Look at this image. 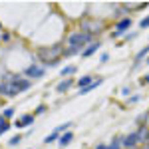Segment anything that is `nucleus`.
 Masks as SVG:
<instances>
[{
    "label": "nucleus",
    "mask_w": 149,
    "mask_h": 149,
    "mask_svg": "<svg viewBox=\"0 0 149 149\" xmlns=\"http://www.w3.org/2000/svg\"><path fill=\"white\" fill-rule=\"evenodd\" d=\"M16 95H20V92H18V88H16L14 81H0V97L12 100Z\"/></svg>",
    "instance_id": "423d86ee"
},
{
    "label": "nucleus",
    "mask_w": 149,
    "mask_h": 149,
    "mask_svg": "<svg viewBox=\"0 0 149 149\" xmlns=\"http://www.w3.org/2000/svg\"><path fill=\"white\" fill-rule=\"evenodd\" d=\"M149 56V46H145L143 50H139L137 54H135V60H133V70H137L141 64H143V60H147Z\"/></svg>",
    "instance_id": "ddd939ff"
},
{
    "label": "nucleus",
    "mask_w": 149,
    "mask_h": 149,
    "mask_svg": "<svg viewBox=\"0 0 149 149\" xmlns=\"http://www.w3.org/2000/svg\"><path fill=\"white\" fill-rule=\"evenodd\" d=\"M139 149H149V143H143V145H139Z\"/></svg>",
    "instance_id": "473e14b6"
},
{
    "label": "nucleus",
    "mask_w": 149,
    "mask_h": 149,
    "mask_svg": "<svg viewBox=\"0 0 149 149\" xmlns=\"http://www.w3.org/2000/svg\"><path fill=\"white\" fill-rule=\"evenodd\" d=\"M103 80H105V78H97V80H93L92 84H90V86H86V88L78 90V95H88V93H90V92H93L95 88H100V86L103 84Z\"/></svg>",
    "instance_id": "f8f14e48"
},
{
    "label": "nucleus",
    "mask_w": 149,
    "mask_h": 149,
    "mask_svg": "<svg viewBox=\"0 0 149 149\" xmlns=\"http://www.w3.org/2000/svg\"><path fill=\"white\" fill-rule=\"evenodd\" d=\"M109 62V54H102V58H100V64H107Z\"/></svg>",
    "instance_id": "cd10ccee"
},
{
    "label": "nucleus",
    "mask_w": 149,
    "mask_h": 149,
    "mask_svg": "<svg viewBox=\"0 0 149 149\" xmlns=\"http://www.w3.org/2000/svg\"><path fill=\"white\" fill-rule=\"evenodd\" d=\"M62 54H64V44H48V46L38 48L40 66H44V68H56V66H60Z\"/></svg>",
    "instance_id": "f03ea898"
},
{
    "label": "nucleus",
    "mask_w": 149,
    "mask_h": 149,
    "mask_svg": "<svg viewBox=\"0 0 149 149\" xmlns=\"http://www.w3.org/2000/svg\"><path fill=\"white\" fill-rule=\"evenodd\" d=\"M46 111H48V105H46V103H40V105L36 107V111H34V117H36V115H44Z\"/></svg>",
    "instance_id": "412c9836"
},
{
    "label": "nucleus",
    "mask_w": 149,
    "mask_h": 149,
    "mask_svg": "<svg viewBox=\"0 0 149 149\" xmlns=\"http://www.w3.org/2000/svg\"><path fill=\"white\" fill-rule=\"evenodd\" d=\"M131 26H133L131 16H125V18L117 20V22H115V30L111 32V38H121V36H125L127 32L131 30Z\"/></svg>",
    "instance_id": "20e7f679"
},
{
    "label": "nucleus",
    "mask_w": 149,
    "mask_h": 149,
    "mask_svg": "<svg viewBox=\"0 0 149 149\" xmlns=\"http://www.w3.org/2000/svg\"><path fill=\"white\" fill-rule=\"evenodd\" d=\"M58 139H60V133H58V131H52L50 135H46L44 143H46V145H50V143H54V141H58Z\"/></svg>",
    "instance_id": "6ab92c4d"
},
{
    "label": "nucleus",
    "mask_w": 149,
    "mask_h": 149,
    "mask_svg": "<svg viewBox=\"0 0 149 149\" xmlns=\"http://www.w3.org/2000/svg\"><path fill=\"white\" fill-rule=\"evenodd\" d=\"M22 76H24V78H28V80H40V78L46 76V68L40 66L38 62H32L30 66H26V70L22 72Z\"/></svg>",
    "instance_id": "7ed1b4c3"
},
{
    "label": "nucleus",
    "mask_w": 149,
    "mask_h": 149,
    "mask_svg": "<svg viewBox=\"0 0 149 149\" xmlns=\"http://www.w3.org/2000/svg\"><path fill=\"white\" fill-rule=\"evenodd\" d=\"M139 28H143V30L149 28V14L145 16V18H141V20H139Z\"/></svg>",
    "instance_id": "b1692460"
},
{
    "label": "nucleus",
    "mask_w": 149,
    "mask_h": 149,
    "mask_svg": "<svg viewBox=\"0 0 149 149\" xmlns=\"http://www.w3.org/2000/svg\"><path fill=\"white\" fill-rule=\"evenodd\" d=\"M90 42H93V36L92 34H86V32H81V30L72 32V34L66 38L62 58H70V56H76V54H81V50L88 46Z\"/></svg>",
    "instance_id": "f257e3e1"
},
{
    "label": "nucleus",
    "mask_w": 149,
    "mask_h": 149,
    "mask_svg": "<svg viewBox=\"0 0 149 149\" xmlns=\"http://www.w3.org/2000/svg\"><path fill=\"white\" fill-rule=\"evenodd\" d=\"M4 123H6V119H4V117H2V113H0V125H4Z\"/></svg>",
    "instance_id": "72a5a7b5"
},
{
    "label": "nucleus",
    "mask_w": 149,
    "mask_h": 149,
    "mask_svg": "<svg viewBox=\"0 0 149 149\" xmlns=\"http://www.w3.org/2000/svg\"><path fill=\"white\" fill-rule=\"evenodd\" d=\"M80 30L81 32H86V34H92V36H95V34H100L103 30V22L102 20H81L80 22Z\"/></svg>",
    "instance_id": "39448f33"
},
{
    "label": "nucleus",
    "mask_w": 149,
    "mask_h": 149,
    "mask_svg": "<svg viewBox=\"0 0 149 149\" xmlns=\"http://www.w3.org/2000/svg\"><path fill=\"white\" fill-rule=\"evenodd\" d=\"M139 100H141V93H131V95L127 97V103L131 105V103H137Z\"/></svg>",
    "instance_id": "4be33fe9"
},
{
    "label": "nucleus",
    "mask_w": 149,
    "mask_h": 149,
    "mask_svg": "<svg viewBox=\"0 0 149 149\" xmlns=\"http://www.w3.org/2000/svg\"><path fill=\"white\" fill-rule=\"evenodd\" d=\"M93 149H107V145H105V143H97Z\"/></svg>",
    "instance_id": "2f4dec72"
},
{
    "label": "nucleus",
    "mask_w": 149,
    "mask_h": 149,
    "mask_svg": "<svg viewBox=\"0 0 149 149\" xmlns=\"http://www.w3.org/2000/svg\"><path fill=\"white\" fill-rule=\"evenodd\" d=\"M76 72H78V68L74 64H70V66H64V68L60 70V76L62 78H72V74H76Z\"/></svg>",
    "instance_id": "dca6fc26"
},
{
    "label": "nucleus",
    "mask_w": 149,
    "mask_h": 149,
    "mask_svg": "<svg viewBox=\"0 0 149 149\" xmlns=\"http://www.w3.org/2000/svg\"><path fill=\"white\" fill-rule=\"evenodd\" d=\"M10 127H12V123H8V121H6L4 125H0V135H4V133H6V131H8Z\"/></svg>",
    "instance_id": "393cba45"
},
{
    "label": "nucleus",
    "mask_w": 149,
    "mask_h": 149,
    "mask_svg": "<svg viewBox=\"0 0 149 149\" xmlns=\"http://www.w3.org/2000/svg\"><path fill=\"white\" fill-rule=\"evenodd\" d=\"M147 143H149V137H147Z\"/></svg>",
    "instance_id": "c9c22d12"
},
{
    "label": "nucleus",
    "mask_w": 149,
    "mask_h": 149,
    "mask_svg": "<svg viewBox=\"0 0 149 149\" xmlns=\"http://www.w3.org/2000/svg\"><path fill=\"white\" fill-rule=\"evenodd\" d=\"M137 38V32H127L125 34V42H131V40H135Z\"/></svg>",
    "instance_id": "a878e982"
},
{
    "label": "nucleus",
    "mask_w": 149,
    "mask_h": 149,
    "mask_svg": "<svg viewBox=\"0 0 149 149\" xmlns=\"http://www.w3.org/2000/svg\"><path fill=\"white\" fill-rule=\"evenodd\" d=\"M145 64H149V56H147V60H145Z\"/></svg>",
    "instance_id": "f704fd0d"
},
{
    "label": "nucleus",
    "mask_w": 149,
    "mask_h": 149,
    "mask_svg": "<svg viewBox=\"0 0 149 149\" xmlns=\"http://www.w3.org/2000/svg\"><path fill=\"white\" fill-rule=\"evenodd\" d=\"M72 125H74L72 121H66V123H62V125H58L56 129H54V131H58V133L62 135V133H66V131H70V127H72Z\"/></svg>",
    "instance_id": "a211bd4d"
},
{
    "label": "nucleus",
    "mask_w": 149,
    "mask_h": 149,
    "mask_svg": "<svg viewBox=\"0 0 149 149\" xmlns=\"http://www.w3.org/2000/svg\"><path fill=\"white\" fill-rule=\"evenodd\" d=\"M72 139H74V133L72 131H66V133H62L60 135V139H58V145L64 149V147H68L70 143H72Z\"/></svg>",
    "instance_id": "4468645a"
},
{
    "label": "nucleus",
    "mask_w": 149,
    "mask_h": 149,
    "mask_svg": "<svg viewBox=\"0 0 149 149\" xmlns=\"http://www.w3.org/2000/svg\"><path fill=\"white\" fill-rule=\"evenodd\" d=\"M100 48H102V42H100V40H93V42H90L88 46L81 50L80 58H90V56H93V54H95V52H97Z\"/></svg>",
    "instance_id": "6e6552de"
},
{
    "label": "nucleus",
    "mask_w": 149,
    "mask_h": 149,
    "mask_svg": "<svg viewBox=\"0 0 149 149\" xmlns=\"http://www.w3.org/2000/svg\"><path fill=\"white\" fill-rule=\"evenodd\" d=\"M135 149H139V147H135Z\"/></svg>",
    "instance_id": "e433bc0d"
},
{
    "label": "nucleus",
    "mask_w": 149,
    "mask_h": 149,
    "mask_svg": "<svg viewBox=\"0 0 149 149\" xmlns=\"http://www.w3.org/2000/svg\"><path fill=\"white\" fill-rule=\"evenodd\" d=\"M0 42H10V34L8 32H2L0 34Z\"/></svg>",
    "instance_id": "bb28decb"
},
{
    "label": "nucleus",
    "mask_w": 149,
    "mask_h": 149,
    "mask_svg": "<svg viewBox=\"0 0 149 149\" xmlns=\"http://www.w3.org/2000/svg\"><path fill=\"white\" fill-rule=\"evenodd\" d=\"M137 145V137H135V131L127 133V135H121V149H135Z\"/></svg>",
    "instance_id": "0eeeda50"
},
{
    "label": "nucleus",
    "mask_w": 149,
    "mask_h": 149,
    "mask_svg": "<svg viewBox=\"0 0 149 149\" xmlns=\"http://www.w3.org/2000/svg\"><path fill=\"white\" fill-rule=\"evenodd\" d=\"M74 86H76V80H74V78H62V81L56 86V93H66V92H70Z\"/></svg>",
    "instance_id": "1a4fd4ad"
},
{
    "label": "nucleus",
    "mask_w": 149,
    "mask_h": 149,
    "mask_svg": "<svg viewBox=\"0 0 149 149\" xmlns=\"http://www.w3.org/2000/svg\"><path fill=\"white\" fill-rule=\"evenodd\" d=\"M34 113H24L22 117H18V119H16V121H14V123H12V125L14 127H18V129H22V127H28V125H32V123H34Z\"/></svg>",
    "instance_id": "9d476101"
},
{
    "label": "nucleus",
    "mask_w": 149,
    "mask_h": 149,
    "mask_svg": "<svg viewBox=\"0 0 149 149\" xmlns=\"http://www.w3.org/2000/svg\"><path fill=\"white\" fill-rule=\"evenodd\" d=\"M119 93H121L123 97H129V95H131V88H129V86H123V88L119 90Z\"/></svg>",
    "instance_id": "5701e85b"
},
{
    "label": "nucleus",
    "mask_w": 149,
    "mask_h": 149,
    "mask_svg": "<svg viewBox=\"0 0 149 149\" xmlns=\"http://www.w3.org/2000/svg\"><path fill=\"white\" fill-rule=\"evenodd\" d=\"M22 139H24V135L16 133L14 137H10V139H8V145H10V147H16V145H20V143H22Z\"/></svg>",
    "instance_id": "f3484780"
},
{
    "label": "nucleus",
    "mask_w": 149,
    "mask_h": 149,
    "mask_svg": "<svg viewBox=\"0 0 149 149\" xmlns=\"http://www.w3.org/2000/svg\"><path fill=\"white\" fill-rule=\"evenodd\" d=\"M143 125H147V127H149V109L145 111V113H143Z\"/></svg>",
    "instance_id": "c85d7f7f"
},
{
    "label": "nucleus",
    "mask_w": 149,
    "mask_h": 149,
    "mask_svg": "<svg viewBox=\"0 0 149 149\" xmlns=\"http://www.w3.org/2000/svg\"><path fill=\"white\" fill-rule=\"evenodd\" d=\"M139 84H141V86H147L149 84V74L145 76V78H139Z\"/></svg>",
    "instance_id": "c756f323"
},
{
    "label": "nucleus",
    "mask_w": 149,
    "mask_h": 149,
    "mask_svg": "<svg viewBox=\"0 0 149 149\" xmlns=\"http://www.w3.org/2000/svg\"><path fill=\"white\" fill-rule=\"evenodd\" d=\"M14 115H16V109H14V107H6V109L2 111V117H4L6 121H8V119H12Z\"/></svg>",
    "instance_id": "aec40b11"
},
{
    "label": "nucleus",
    "mask_w": 149,
    "mask_h": 149,
    "mask_svg": "<svg viewBox=\"0 0 149 149\" xmlns=\"http://www.w3.org/2000/svg\"><path fill=\"white\" fill-rule=\"evenodd\" d=\"M93 81V76L92 74H86V76H81L80 80L76 81V86H78V90H81V88H86V86H90Z\"/></svg>",
    "instance_id": "2eb2a0df"
},
{
    "label": "nucleus",
    "mask_w": 149,
    "mask_h": 149,
    "mask_svg": "<svg viewBox=\"0 0 149 149\" xmlns=\"http://www.w3.org/2000/svg\"><path fill=\"white\" fill-rule=\"evenodd\" d=\"M135 137H137V145H143V143H147L149 127H147V125H139V127H137V131H135Z\"/></svg>",
    "instance_id": "9b49d317"
},
{
    "label": "nucleus",
    "mask_w": 149,
    "mask_h": 149,
    "mask_svg": "<svg viewBox=\"0 0 149 149\" xmlns=\"http://www.w3.org/2000/svg\"><path fill=\"white\" fill-rule=\"evenodd\" d=\"M135 123H137V125H143V113H139L137 117H135Z\"/></svg>",
    "instance_id": "7c9ffc66"
}]
</instances>
